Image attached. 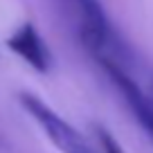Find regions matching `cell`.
Instances as JSON below:
<instances>
[{
    "instance_id": "6da1fadb",
    "label": "cell",
    "mask_w": 153,
    "mask_h": 153,
    "mask_svg": "<svg viewBox=\"0 0 153 153\" xmlns=\"http://www.w3.org/2000/svg\"><path fill=\"white\" fill-rule=\"evenodd\" d=\"M65 11L76 38L95 56V61H108L128 70L131 52L126 43L117 36L113 23L108 20L99 0H56Z\"/></svg>"
},
{
    "instance_id": "7a4b0ae2",
    "label": "cell",
    "mask_w": 153,
    "mask_h": 153,
    "mask_svg": "<svg viewBox=\"0 0 153 153\" xmlns=\"http://www.w3.org/2000/svg\"><path fill=\"white\" fill-rule=\"evenodd\" d=\"M18 101L23 106V110L43 128V133L61 153H99L70 122H65L56 110L50 108L34 92H27V90L18 92Z\"/></svg>"
},
{
    "instance_id": "3957f363",
    "label": "cell",
    "mask_w": 153,
    "mask_h": 153,
    "mask_svg": "<svg viewBox=\"0 0 153 153\" xmlns=\"http://www.w3.org/2000/svg\"><path fill=\"white\" fill-rule=\"evenodd\" d=\"M99 68L113 81V86L120 90V95L124 97L126 106L135 115V120L140 122V126L153 140V99L149 95H144V90L135 83V79L128 74V70L115 65V63H108V61H99Z\"/></svg>"
},
{
    "instance_id": "277c9868",
    "label": "cell",
    "mask_w": 153,
    "mask_h": 153,
    "mask_svg": "<svg viewBox=\"0 0 153 153\" xmlns=\"http://www.w3.org/2000/svg\"><path fill=\"white\" fill-rule=\"evenodd\" d=\"M7 48L16 54L18 59H23L29 68L38 72V74H48L50 65H52V54L50 48L45 45V41L41 38L38 29L32 23H23L9 38H7Z\"/></svg>"
},
{
    "instance_id": "5b68a950",
    "label": "cell",
    "mask_w": 153,
    "mask_h": 153,
    "mask_svg": "<svg viewBox=\"0 0 153 153\" xmlns=\"http://www.w3.org/2000/svg\"><path fill=\"white\" fill-rule=\"evenodd\" d=\"M95 133H97V140H99V146H101V153H124V149L120 146V142L113 137L108 128L95 124Z\"/></svg>"
},
{
    "instance_id": "8992f818",
    "label": "cell",
    "mask_w": 153,
    "mask_h": 153,
    "mask_svg": "<svg viewBox=\"0 0 153 153\" xmlns=\"http://www.w3.org/2000/svg\"><path fill=\"white\" fill-rule=\"evenodd\" d=\"M151 99H153V81H151Z\"/></svg>"
}]
</instances>
